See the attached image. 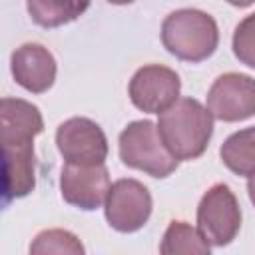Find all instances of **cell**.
I'll list each match as a JSON object with an SVG mask.
<instances>
[{"instance_id": "obj_11", "label": "cell", "mask_w": 255, "mask_h": 255, "mask_svg": "<svg viewBox=\"0 0 255 255\" xmlns=\"http://www.w3.org/2000/svg\"><path fill=\"white\" fill-rule=\"evenodd\" d=\"M10 70L18 86L32 94H44L56 80V60L48 48L36 42L22 44L10 56Z\"/></svg>"}, {"instance_id": "obj_6", "label": "cell", "mask_w": 255, "mask_h": 255, "mask_svg": "<svg viewBox=\"0 0 255 255\" xmlns=\"http://www.w3.org/2000/svg\"><path fill=\"white\" fill-rule=\"evenodd\" d=\"M108 223L122 233H133L141 229L151 215V195L137 179H118L112 183L106 203Z\"/></svg>"}, {"instance_id": "obj_19", "label": "cell", "mask_w": 255, "mask_h": 255, "mask_svg": "<svg viewBox=\"0 0 255 255\" xmlns=\"http://www.w3.org/2000/svg\"><path fill=\"white\" fill-rule=\"evenodd\" d=\"M110 4H118V6H122V4H131V2H135V0H108Z\"/></svg>"}, {"instance_id": "obj_7", "label": "cell", "mask_w": 255, "mask_h": 255, "mask_svg": "<svg viewBox=\"0 0 255 255\" xmlns=\"http://www.w3.org/2000/svg\"><path fill=\"white\" fill-rule=\"evenodd\" d=\"M56 145L66 163L98 165L108 157V139L102 128L88 118H70L58 126Z\"/></svg>"}, {"instance_id": "obj_14", "label": "cell", "mask_w": 255, "mask_h": 255, "mask_svg": "<svg viewBox=\"0 0 255 255\" xmlns=\"http://www.w3.org/2000/svg\"><path fill=\"white\" fill-rule=\"evenodd\" d=\"M209 249L211 245L203 239L199 229H193L185 221H171L159 245L163 255H205Z\"/></svg>"}, {"instance_id": "obj_13", "label": "cell", "mask_w": 255, "mask_h": 255, "mask_svg": "<svg viewBox=\"0 0 255 255\" xmlns=\"http://www.w3.org/2000/svg\"><path fill=\"white\" fill-rule=\"evenodd\" d=\"M223 165L237 175L255 173V126L231 133L219 149Z\"/></svg>"}, {"instance_id": "obj_10", "label": "cell", "mask_w": 255, "mask_h": 255, "mask_svg": "<svg viewBox=\"0 0 255 255\" xmlns=\"http://www.w3.org/2000/svg\"><path fill=\"white\" fill-rule=\"evenodd\" d=\"M110 173L104 163L78 165L66 163L60 177V191L66 203L84 211L98 209L106 203L110 191Z\"/></svg>"}, {"instance_id": "obj_8", "label": "cell", "mask_w": 255, "mask_h": 255, "mask_svg": "<svg viewBox=\"0 0 255 255\" xmlns=\"http://www.w3.org/2000/svg\"><path fill=\"white\" fill-rule=\"evenodd\" d=\"M179 76L161 64H147L139 68L129 80V100L145 114H161L179 100Z\"/></svg>"}, {"instance_id": "obj_5", "label": "cell", "mask_w": 255, "mask_h": 255, "mask_svg": "<svg viewBox=\"0 0 255 255\" xmlns=\"http://www.w3.org/2000/svg\"><path fill=\"white\" fill-rule=\"evenodd\" d=\"M241 227V207L229 185L215 183L197 207V229L213 247L229 245Z\"/></svg>"}, {"instance_id": "obj_15", "label": "cell", "mask_w": 255, "mask_h": 255, "mask_svg": "<svg viewBox=\"0 0 255 255\" xmlns=\"http://www.w3.org/2000/svg\"><path fill=\"white\" fill-rule=\"evenodd\" d=\"M32 255H46V253H70V255H82L84 245L80 239L66 231V229H46L36 235V239L30 245Z\"/></svg>"}, {"instance_id": "obj_2", "label": "cell", "mask_w": 255, "mask_h": 255, "mask_svg": "<svg viewBox=\"0 0 255 255\" xmlns=\"http://www.w3.org/2000/svg\"><path fill=\"white\" fill-rule=\"evenodd\" d=\"M157 131L179 161L197 159L209 145L213 133V116L193 98H179L159 114Z\"/></svg>"}, {"instance_id": "obj_18", "label": "cell", "mask_w": 255, "mask_h": 255, "mask_svg": "<svg viewBox=\"0 0 255 255\" xmlns=\"http://www.w3.org/2000/svg\"><path fill=\"white\" fill-rule=\"evenodd\" d=\"M231 6H237V8H245V6H251L255 0H227Z\"/></svg>"}, {"instance_id": "obj_17", "label": "cell", "mask_w": 255, "mask_h": 255, "mask_svg": "<svg viewBox=\"0 0 255 255\" xmlns=\"http://www.w3.org/2000/svg\"><path fill=\"white\" fill-rule=\"evenodd\" d=\"M247 193H249L251 203L255 205V173H253V175H249V181H247Z\"/></svg>"}, {"instance_id": "obj_9", "label": "cell", "mask_w": 255, "mask_h": 255, "mask_svg": "<svg viewBox=\"0 0 255 255\" xmlns=\"http://www.w3.org/2000/svg\"><path fill=\"white\" fill-rule=\"evenodd\" d=\"M207 110L221 122H241L255 116V80L237 72L221 74L207 92Z\"/></svg>"}, {"instance_id": "obj_1", "label": "cell", "mask_w": 255, "mask_h": 255, "mask_svg": "<svg viewBox=\"0 0 255 255\" xmlns=\"http://www.w3.org/2000/svg\"><path fill=\"white\" fill-rule=\"evenodd\" d=\"M44 129L40 110L20 98L0 102V143L4 153V205L36 187L34 137Z\"/></svg>"}, {"instance_id": "obj_12", "label": "cell", "mask_w": 255, "mask_h": 255, "mask_svg": "<svg viewBox=\"0 0 255 255\" xmlns=\"http://www.w3.org/2000/svg\"><path fill=\"white\" fill-rule=\"evenodd\" d=\"M90 0H26L30 18L42 28H58L80 18Z\"/></svg>"}, {"instance_id": "obj_4", "label": "cell", "mask_w": 255, "mask_h": 255, "mask_svg": "<svg viewBox=\"0 0 255 255\" xmlns=\"http://www.w3.org/2000/svg\"><path fill=\"white\" fill-rule=\"evenodd\" d=\"M120 159L131 169H139L151 177H167L177 169L179 159L165 147L157 126L149 120L131 122L118 139Z\"/></svg>"}, {"instance_id": "obj_3", "label": "cell", "mask_w": 255, "mask_h": 255, "mask_svg": "<svg viewBox=\"0 0 255 255\" xmlns=\"http://www.w3.org/2000/svg\"><path fill=\"white\" fill-rule=\"evenodd\" d=\"M161 44L175 58L197 64L215 52L219 30L207 12L181 8L165 16L161 24Z\"/></svg>"}, {"instance_id": "obj_16", "label": "cell", "mask_w": 255, "mask_h": 255, "mask_svg": "<svg viewBox=\"0 0 255 255\" xmlns=\"http://www.w3.org/2000/svg\"><path fill=\"white\" fill-rule=\"evenodd\" d=\"M233 54L241 64L255 68V12L237 24L233 32Z\"/></svg>"}]
</instances>
